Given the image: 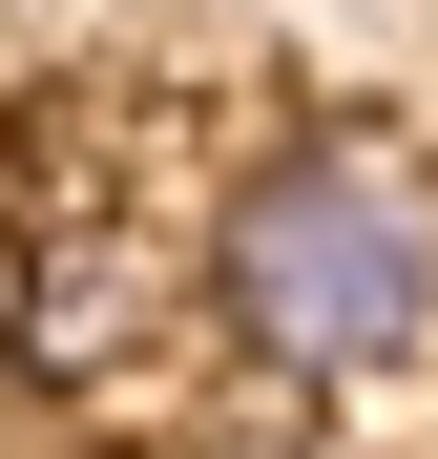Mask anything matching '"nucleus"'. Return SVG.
<instances>
[{
	"instance_id": "nucleus-1",
	"label": "nucleus",
	"mask_w": 438,
	"mask_h": 459,
	"mask_svg": "<svg viewBox=\"0 0 438 459\" xmlns=\"http://www.w3.org/2000/svg\"><path fill=\"white\" fill-rule=\"evenodd\" d=\"M209 334L271 397H376L438 355V168L376 126H271L209 209Z\"/></svg>"
}]
</instances>
